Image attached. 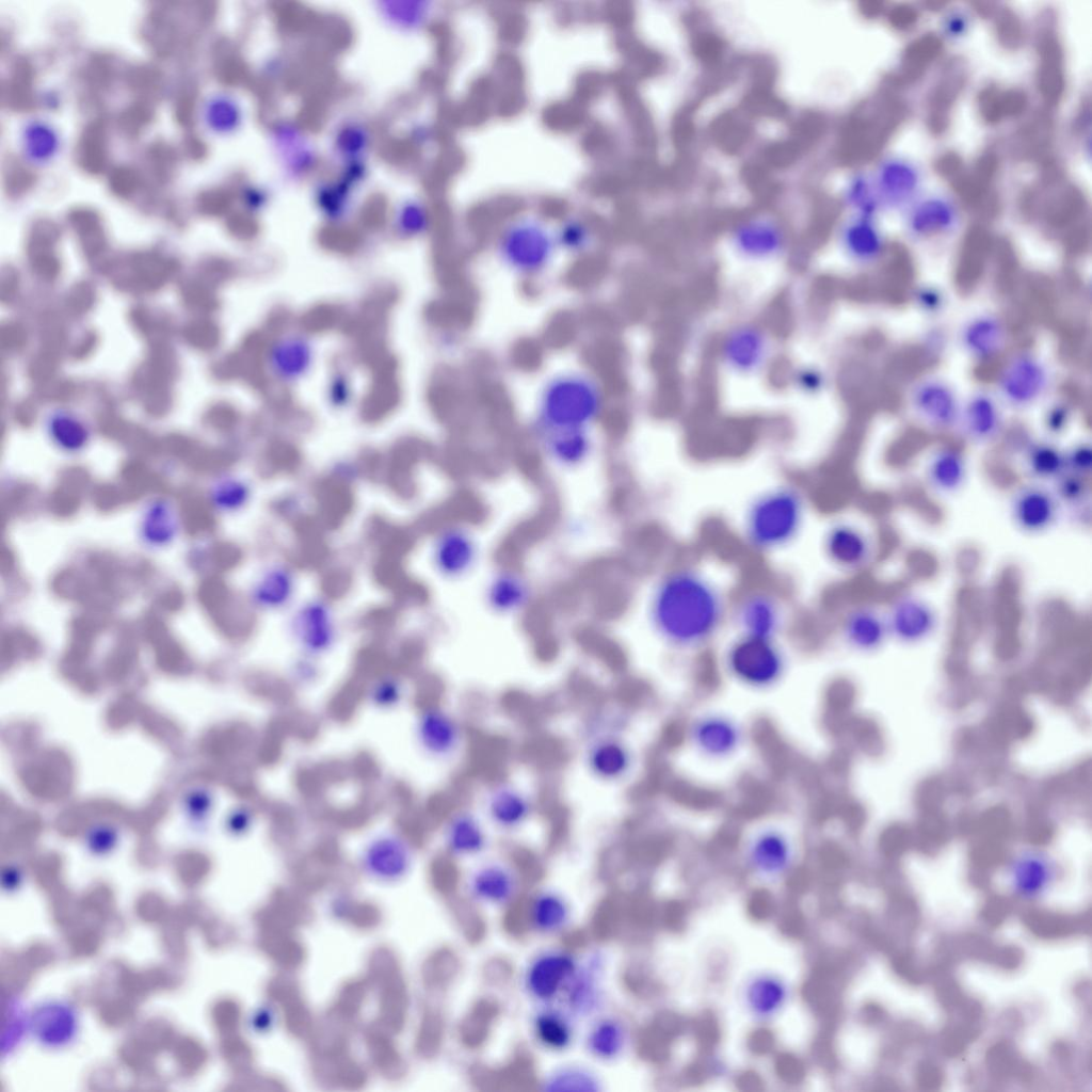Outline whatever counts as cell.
<instances>
[{"mask_svg":"<svg viewBox=\"0 0 1092 1092\" xmlns=\"http://www.w3.org/2000/svg\"><path fill=\"white\" fill-rule=\"evenodd\" d=\"M724 603L719 589L700 572L680 567L656 588L652 617L659 635L679 647L700 645L719 629Z\"/></svg>","mask_w":1092,"mask_h":1092,"instance_id":"1","label":"cell"},{"mask_svg":"<svg viewBox=\"0 0 1092 1092\" xmlns=\"http://www.w3.org/2000/svg\"><path fill=\"white\" fill-rule=\"evenodd\" d=\"M473 544L469 536L460 530L443 533L435 545V563L447 575L464 572L472 561Z\"/></svg>","mask_w":1092,"mask_h":1092,"instance_id":"30","label":"cell"},{"mask_svg":"<svg viewBox=\"0 0 1092 1092\" xmlns=\"http://www.w3.org/2000/svg\"><path fill=\"white\" fill-rule=\"evenodd\" d=\"M787 994V986L780 977L765 973L748 980L742 998L752 1015L766 1019L780 1012L786 1002Z\"/></svg>","mask_w":1092,"mask_h":1092,"instance_id":"20","label":"cell"},{"mask_svg":"<svg viewBox=\"0 0 1092 1092\" xmlns=\"http://www.w3.org/2000/svg\"><path fill=\"white\" fill-rule=\"evenodd\" d=\"M550 398L548 418L560 433L577 432L571 428L581 424L593 415L595 401L590 386H559L551 391Z\"/></svg>","mask_w":1092,"mask_h":1092,"instance_id":"17","label":"cell"},{"mask_svg":"<svg viewBox=\"0 0 1092 1092\" xmlns=\"http://www.w3.org/2000/svg\"><path fill=\"white\" fill-rule=\"evenodd\" d=\"M211 501L221 511H234L242 507L248 497L247 486L237 479L219 481L211 489Z\"/></svg>","mask_w":1092,"mask_h":1092,"instance_id":"42","label":"cell"},{"mask_svg":"<svg viewBox=\"0 0 1092 1092\" xmlns=\"http://www.w3.org/2000/svg\"><path fill=\"white\" fill-rule=\"evenodd\" d=\"M547 1091L589 1092L601 1090V1082L590 1070L582 1066H563L549 1074L544 1082Z\"/></svg>","mask_w":1092,"mask_h":1092,"instance_id":"39","label":"cell"},{"mask_svg":"<svg viewBox=\"0 0 1092 1092\" xmlns=\"http://www.w3.org/2000/svg\"><path fill=\"white\" fill-rule=\"evenodd\" d=\"M178 532V516L173 503L164 498L149 501L142 513L140 537L152 549L162 548L173 542Z\"/></svg>","mask_w":1092,"mask_h":1092,"instance_id":"21","label":"cell"},{"mask_svg":"<svg viewBox=\"0 0 1092 1092\" xmlns=\"http://www.w3.org/2000/svg\"><path fill=\"white\" fill-rule=\"evenodd\" d=\"M967 79L966 67L953 59L943 69L927 102V124L934 134H941L949 125L952 109Z\"/></svg>","mask_w":1092,"mask_h":1092,"instance_id":"11","label":"cell"},{"mask_svg":"<svg viewBox=\"0 0 1092 1092\" xmlns=\"http://www.w3.org/2000/svg\"><path fill=\"white\" fill-rule=\"evenodd\" d=\"M1037 83L1043 100L1050 107L1059 103L1064 92L1063 52L1050 22L1037 34Z\"/></svg>","mask_w":1092,"mask_h":1092,"instance_id":"10","label":"cell"},{"mask_svg":"<svg viewBox=\"0 0 1092 1092\" xmlns=\"http://www.w3.org/2000/svg\"><path fill=\"white\" fill-rule=\"evenodd\" d=\"M445 838L449 850L459 856L482 853L488 844L485 825L478 814L468 808L455 812L447 821Z\"/></svg>","mask_w":1092,"mask_h":1092,"instance_id":"19","label":"cell"},{"mask_svg":"<svg viewBox=\"0 0 1092 1092\" xmlns=\"http://www.w3.org/2000/svg\"><path fill=\"white\" fill-rule=\"evenodd\" d=\"M1027 105L1026 94L1018 90H1002L995 85L983 89L978 95V109L989 124L999 123L1006 117L1018 115Z\"/></svg>","mask_w":1092,"mask_h":1092,"instance_id":"32","label":"cell"},{"mask_svg":"<svg viewBox=\"0 0 1092 1092\" xmlns=\"http://www.w3.org/2000/svg\"><path fill=\"white\" fill-rule=\"evenodd\" d=\"M842 632L853 647L872 651L883 643L888 629L886 620L874 609L862 606L852 609L845 616Z\"/></svg>","mask_w":1092,"mask_h":1092,"instance_id":"23","label":"cell"},{"mask_svg":"<svg viewBox=\"0 0 1092 1092\" xmlns=\"http://www.w3.org/2000/svg\"><path fill=\"white\" fill-rule=\"evenodd\" d=\"M583 761L595 778L614 783L630 772L633 755L617 732L606 728L588 738Z\"/></svg>","mask_w":1092,"mask_h":1092,"instance_id":"5","label":"cell"},{"mask_svg":"<svg viewBox=\"0 0 1092 1092\" xmlns=\"http://www.w3.org/2000/svg\"><path fill=\"white\" fill-rule=\"evenodd\" d=\"M1065 470L1070 473L1082 477L1090 471L1091 468V450L1088 446H1078L1073 448L1067 454H1064Z\"/></svg>","mask_w":1092,"mask_h":1092,"instance_id":"46","label":"cell"},{"mask_svg":"<svg viewBox=\"0 0 1092 1092\" xmlns=\"http://www.w3.org/2000/svg\"><path fill=\"white\" fill-rule=\"evenodd\" d=\"M998 161L995 155H983L975 166L966 172L963 168L949 181L959 195L967 205H977L982 200H989V192L997 172Z\"/></svg>","mask_w":1092,"mask_h":1092,"instance_id":"26","label":"cell"},{"mask_svg":"<svg viewBox=\"0 0 1092 1092\" xmlns=\"http://www.w3.org/2000/svg\"><path fill=\"white\" fill-rule=\"evenodd\" d=\"M532 1025L536 1040L550 1050H564L573 1041L572 1023L559 1009L547 1007L540 1010Z\"/></svg>","mask_w":1092,"mask_h":1092,"instance_id":"34","label":"cell"},{"mask_svg":"<svg viewBox=\"0 0 1092 1092\" xmlns=\"http://www.w3.org/2000/svg\"><path fill=\"white\" fill-rule=\"evenodd\" d=\"M524 596V585L513 576H503L498 579L494 583L491 594L493 604L501 609H511L517 606Z\"/></svg>","mask_w":1092,"mask_h":1092,"instance_id":"43","label":"cell"},{"mask_svg":"<svg viewBox=\"0 0 1092 1092\" xmlns=\"http://www.w3.org/2000/svg\"><path fill=\"white\" fill-rule=\"evenodd\" d=\"M577 968V962L569 953L545 951L529 964L524 978L525 987L532 998L548 1002L566 990Z\"/></svg>","mask_w":1092,"mask_h":1092,"instance_id":"7","label":"cell"},{"mask_svg":"<svg viewBox=\"0 0 1092 1092\" xmlns=\"http://www.w3.org/2000/svg\"><path fill=\"white\" fill-rule=\"evenodd\" d=\"M694 738L700 748L711 755H723L737 744L739 734L728 720L708 718L694 727Z\"/></svg>","mask_w":1092,"mask_h":1092,"instance_id":"37","label":"cell"},{"mask_svg":"<svg viewBox=\"0 0 1092 1092\" xmlns=\"http://www.w3.org/2000/svg\"><path fill=\"white\" fill-rule=\"evenodd\" d=\"M78 1027L76 1010L64 1001L44 1002L29 1018L31 1033L39 1044L48 1048L68 1045L75 1039Z\"/></svg>","mask_w":1092,"mask_h":1092,"instance_id":"9","label":"cell"},{"mask_svg":"<svg viewBox=\"0 0 1092 1092\" xmlns=\"http://www.w3.org/2000/svg\"><path fill=\"white\" fill-rule=\"evenodd\" d=\"M918 14L916 10L910 5H899L892 10L890 22L892 25L901 30L911 28L917 21Z\"/></svg>","mask_w":1092,"mask_h":1092,"instance_id":"47","label":"cell"},{"mask_svg":"<svg viewBox=\"0 0 1092 1092\" xmlns=\"http://www.w3.org/2000/svg\"><path fill=\"white\" fill-rule=\"evenodd\" d=\"M730 671L752 686H767L775 681L784 661L773 640L742 636L727 654Z\"/></svg>","mask_w":1092,"mask_h":1092,"instance_id":"3","label":"cell"},{"mask_svg":"<svg viewBox=\"0 0 1092 1092\" xmlns=\"http://www.w3.org/2000/svg\"><path fill=\"white\" fill-rule=\"evenodd\" d=\"M483 812L486 820L497 830L515 832L524 828L534 813L530 794L516 784L498 781L492 784L483 797Z\"/></svg>","mask_w":1092,"mask_h":1092,"instance_id":"4","label":"cell"},{"mask_svg":"<svg viewBox=\"0 0 1092 1092\" xmlns=\"http://www.w3.org/2000/svg\"><path fill=\"white\" fill-rule=\"evenodd\" d=\"M942 47L941 38L930 33L914 41L905 48L893 81L899 85L916 81L937 58Z\"/></svg>","mask_w":1092,"mask_h":1092,"instance_id":"27","label":"cell"},{"mask_svg":"<svg viewBox=\"0 0 1092 1092\" xmlns=\"http://www.w3.org/2000/svg\"><path fill=\"white\" fill-rule=\"evenodd\" d=\"M735 616L742 636L770 640H773L783 621V613L777 600L761 592L743 597L737 607Z\"/></svg>","mask_w":1092,"mask_h":1092,"instance_id":"14","label":"cell"},{"mask_svg":"<svg viewBox=\"0 0 1092 1092\" xmlns=\"http://www.w3.org/2000/svg\"><path fill=\"white\" fill-rule=\"evenodd\" d=\"M804 502L797 489L777 486L757 496L746 511L744 531L749 543L758 550H773L787 545L800 530Z\"/></svg>","mask_w":1092,"mask_h":1092,"instance_id":"2","label":"cell"},{"mask_svg":"<svg viewBox=\"0 0 1092 1092\" xmlns=\"http://www.w3.org/2000/svg\"><path fill=\"white\" fill-rule=\"evenodd\" d=\"M529 919L536 931L555 933L568 922L569 908L560 895L549 890L542 892L531 901Z\"/></svg>","mask_w":1092,"mask_h":1092,"instance_id":"35","label":"cell"},{"mask_svg":"<svg viewBox=\"0 0 1092 1092\" xmlns=\"http://www.w3.org/2000/svg\"><path fill=\"white\" fill-rule=\"evenodd\" d=\"M419 729L424 749L438 758L453 756L464 741L460 722L440 708L428 709L421 718Z\"/></svg>","mask_w":1092,"mask_h":1092,"instance_id":"16","label":"cell"},{"mask_svg":"<svg viewBox=\"0 0 1092 1092\" xmlns=\"http://www.w3.org/2000/svg\"><path fill=\"white\" fill-rule=\"evenodd\" d=\"M1048 371L1034 355L1019 354L1002 369L998 379L1002 398L1014 406H1027L1046 390Z\"/></svg>","mask_w":1092,"mask_h":1092,"instance_id":"6","label":"cell"},{"mask_svg":"<svg viewBox=\"0 0 1092 1092\" xmlns=\"http://www.w3.org/2000/svg\"><path fill=\"white\" fill-rule=\"evenodd\" d=\"M1006 340V330L993 316H979L965 324L962 343L974 357L984 359L999 353Z\"/></svg>","mask_w":1092,"mask_h":1092,"instance_id":"24","label":"cell"},{"mask_svg":"<svg viewBox=\"0 0 1092 1092\" xmlns=\"http://www.w3.org/2000/svg\"><path fill=\"white\" fill-rule=\"evenodd\" d=\"M911 405L920 421L938 430L953 425L961 414L953 389L935 379L922 381L914 388Z\"/></svg>","mask_w":1092,"mask_h":1092,"instance_id":"8","label":"cell"},{"mask_svg":"<svg viewBox=\"0 0 1092 1092\" xmlns=\"http://www.w3.org/2000/svg\"><path fill=\"white\" fill-rule=\"evenodd\" d=\"M1051 118L1044 113H1037L1016 133L1013 148L1014 155L1023 160L1041 158L1050 145L1053 138Z\"/></svg>","mask_w":1092,"mask_h":1092,"instance_id":"36","label":"cell"},{"mask_svg":"<svg viewBox=\"0 0 1092 1092\" xmlns=\"http://www.w3.org/2000/svg\"><path fill=\"white\" fill-rule=\"evenodd\" d=\"M885 620L888 632L906 643L924 640L936 625L933 609L922 599L913 596L897 599Z\"/></svg>","mask_w":1092,"mask_h":1092,"instance_id":"12","label":"cell"},{"mask_svg":"<svg viewBox=\"0 0 1092 1092\" xmlns=\"http://www.w3.org/2000/svg\"><path fill=\"white\" fill-rule=\"evenodd\" d=\"M585 1043L589 1053L596 1059L614 1060L625 1049L627 1030L617 1018L605 1017L593 1025Z\"/></svg>","mask_w":1092,"mask_h":1092,"instance_id":"31","label":"cell"},{"mask_svg":"<svg viewBox=\"0 0 1092 1092\" xmlns=\"http://www.w3.org/2000/svg\"><path fill=\"white\" fill-rule=\"evenodd\" d=\"M966 476L962 453L951 447L937 450L929 461L927 478L930 485L943 493L958 489Z\"/></svg>","mask_w":1092,"mask_h":1092,"instance_id":"29","label":"cell"},{"mask_svg":"<svg viewBox=\"0 0 1092 1092\" xmlns=\"http://www.w3.org/2000/svg\"><path fill=\"white\" fill-rule=\"evenodd\" d=\"M823 547L826 556L845 569L862 567L869 559L870 544L856 527L839 523L832 526L824 535Z\"/></svg>","mask_w":1092,"mask_h":1092,"instance_id":"18","label":"cell"},{"mask_svg":"<svg viewBox=\"0 0 1092 1092\" xmlns=\"http://www.w3.org/2000/svg\"><path fill=\"white\" fill-rule=\"evenodd\" d=\"M468 889L480 902L504 904L517 889V877L509 864L488 861L472 870L468 878Z\"/></svg>","mask_w":1092,"mask_h":1092,"instance_id":"15","label":"cell"},{"mask_svg":"<svg viewBox=\"0 0 1092 1092\" xmlns=\"http://www.w3.org/2000/svg\"><path fill=\"white\" fill-rule=\"evenodd\" d=\"M600 975L601 961L597 957L577 968L566 987L568 1006L574 1013L585 1016L600 1006Z\"/></svg>","mask_w":1092,"mask_h":1092,"instance_id":"22","label":"cell"},{"mask_svg":"<svg viewBox=\"0 0 1092 1092\" xmlns=\"http://www.w3.org/2000/svg\"><path fill=\"white\" fill-rule=\"evenodd\" d=\"M1012 881L1022 895H1034L1042 890L1049 881L1053 866L1044 854L1026 852L1019 855L1012 865Z\"/></svg>","mask_w":1092,"mask_h":1092,"instance_id":"33","label":"cell"},{"mask_svg":"<svg viewBox=\"0 0 1092 1092\" xmlns=\"http://www.w3.org/2000/svg\"><path fill=\"white\" fill-rule=\"evenodd\" d=\"M1026 462L1032 476L1040 479H1057L1065 471L1064 454L1047 444L1032 446Z\"/></svg>","mask_w":1092,"mask_h":1092,"instance_id":"40","label":"cell"},{"mask_svg":"<svg viewBox=\"0 0 1092 1092\" xmlns=\"http://www.w3.org/2000/svg\"><path fill=\"white\" fill-rule=\"evenodd\" d=\"M967 435L978 441L992 439L1000 428V415L996 402L987 395L973 397L962 413Z\"/></svg>","mask_w":1092,"mask_h":1092,"instance_id":"28","label":"cell"},{"mask_svg":"<svg viewBox=\"0 0 1092 1092\" xmlns=\"http://www.w3.org/2000/svg\"><path fill=\"white\" fill-rule=\"evenodd\" d=\"M1086 495V484L1082 477L1073 473H1062L1057 478V496L1067 502H1078Z\"/></svg>","mask_w":1092,"mask_h":1092,"instance_id":"45","label":"cell"},{"mask_svg":"<svg viewBox=\"0 0 1092 1092\" xmlns=\"http://www.w3.org/2000/svg\"><path fill=\"white\" fill-rule=\"evenodd\" d=\"M296 630L309 647L321 648L332 639V620L326 607L309 604L302 608L295 620Z\"/></svg>","mask_w":1092,"mask_h":1092,"instance_id":"38","label":"cell"},{"mask_svg":"<svg viewBox=\"0 0 1092 1092\" xmlns=\"http://www.w3.org/2000/svg\"><path fill=\"white\" fill-rule=\"evenodd\" d=\"M1057 499L1048 489L1038 485L1021 488L1013 497L1011 514L1015 525L1026 532H1041L1055 521Z\"/></svg>","mask_w":1092,"mask_h":1092,"instance_id":"13","label":"cell"},{"mask_svg":"<svg viewBox=\"0 0 1092 1092\" xmlns=\"http://www.w3.org/2000/svg\"><path fill=\"white\" fill-rule=\"evenodd\" d=\"M291 593V578L284 569L268 573L255 589L254 598L264 607L284 604Z\"/></svg>","mask_w":1092,"mask_h":1092,"instance_id":"41","label":"cell"},{"mask_svg":"<svg viewBox=\"0 0 1092 1092\" xmlns=\"http://www.w3.org/2000/svg\"><path fill=\"white\" fill-rule=\"evenodd\" d=\"M998 41L1008 49H1016L1023 42V29L1019 19L1007 9L1001 10L995 20Z\"/></svg>","mask_w":1092,"mask_h":1092,"instance_id":"44","label":"cell"},{"mask_svg":"<svg viewBox=\"0 0 1092 1092\" xmlns=\"http://www.w3.org/2000/svg\"><path fill=\"white\" fill-rule=\"evenodd\" d=\"M749 860L756 872L773 878L782 874L788 868L791 852L787 840L782 835L768 831L752 842Z\"/></svg>","mask_w":1092,"mask_h":1092,"instance_id":"25","label":"cell"}]
</instances>
